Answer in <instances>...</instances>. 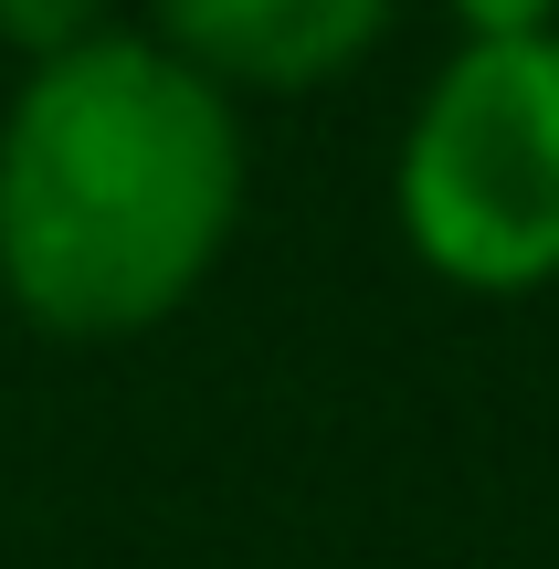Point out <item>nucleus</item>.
Listing matches in <instances>:
<instances>
[{
  "label": "nucleus",
  "instance_id": "20e7f679",
  "mask_svg": "<svg viewBox=\"0 0 559 569\" xmlns=\"http://www.w3.org/2000/svg\"><path fill=\"white\" fill-rule=\"evenodd\" d=\"M96 32H117L106 21V0H0V53L32 74V63H63V53H84Z\"/></svg>",
  "mask_w": 559,
  "mask_h": 569
},
{
  "label": "nucleus",
  "instance_id": "f03ea898",
  "mask_svg": "<svg viewBox=\"0 0 559 569\" xmlns=\"http://www.w3.org/2000/svg\"><path fill=\"white\" fill-rule=\"evenodd\" d=\"M391 222L465 296L559 284V32L443 53L391 148Z\"/></svg>",
  "mask_w": 559,
  "mask_h": 569
},
{
  "label": "nucleus",
  "instance_id": "f257e3e1",
  "mask_svg": "<svg viewBox=\"0 0 559 569\" xmlns=\"http://www.w3.org/2000/svg\"><path fill=\"white\" fill-rule=\"evenodd\" d=\"M253 201V138L222 84L148 32L32 63L0 106V296L42 338H148L211 274Z\"/></svg>",
  "mask_w": 559,
  "mask_h": 569
},
{
  "label": "nucleus",
  "instance_id": "7ed1b4c3",
  "mask_svg": "<svg viewBox=\"0 0 559 569\" xmlns=\"http://www.w3.org/2000/svg\"><path fill=\"white\" fill-rule=\"evenodd\" d=\"M401 0H148V42L222 96H307L391 42Z\"/></svg>",
  "mask_w": 559,
  "mask_h": 569
},
{
  "label": "nucleus",
  "instance_id": "39448f33",
  "mask_svg": "<svg viewBox=\"0 0 559 569\" xmlns=\"http://www.w3.org/2000/svg\"><path fill=\"white\" fill-rule=\"evenodd\" d=\"M465 42H549L559 32V0H443Z\"/></svg>",
  "mask_w": 559,
  "mask_h": 569
}]
</instances>
